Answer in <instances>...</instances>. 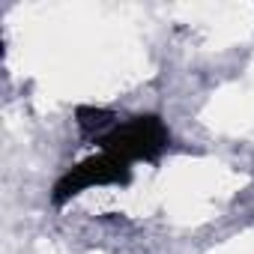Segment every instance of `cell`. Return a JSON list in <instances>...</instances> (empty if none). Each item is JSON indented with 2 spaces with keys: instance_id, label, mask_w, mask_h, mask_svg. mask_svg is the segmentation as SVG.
Wrapping results in <instances>:
<instances>
[{
  "instance_id": "obj_1",
  "label": "cell",
  "mask_w": 254,
  "mask_h": 254,
  "mask_svg": "<svg viewBox=\"0 0 254 254\" xmlns=\"http://www.w3.org/2000/svg\"><path fill=\"white\" fill-rule=\"evenodd\" d=\"M168 135L162 129V123L153 120V117H141V120H132L126 123L123 129L114 132V138L108 141L111 150L120 156H132V159H141V156H153L165 147Z\"/></svg>"
}]
</instances>
